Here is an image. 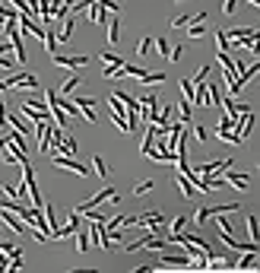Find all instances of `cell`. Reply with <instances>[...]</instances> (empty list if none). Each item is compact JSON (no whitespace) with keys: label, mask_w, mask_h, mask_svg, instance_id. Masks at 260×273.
<instances>
[{"label":"cell","mask_w":260,"mask_h":273,"mask_svg":"<svg viewBox=\"0 0 260 273\" xmlns=\"http://www.w3.org/2000/svg\"><path fill=\"white\" fill-rule=\"evenodd\" d=\"M7 89H16V92H38V80H35V73H29V70H16V73H10L7 80Z\"/></svg>","instance_id":"6da1fadb"},{"label":"cell","mask_w":260,"mask_h":273,"mask_svg":"<svg viewBox=\"0 0 260 273\" xmlns=\"http://www.w3.org/2000/svg\"><path fill=\"white\" fill-rule=\"evenodd\" d=\"M51 162L57 165V169H67V172H73V175H79V178H89L86 165L76 162V159H70V156H64V152H51Z\"/></svg>","instance_id":"7a4b0ae2"},{"label":"cell","mask_w":260,"mask_h":273,"mask_svg":"<svg viewBox=\"0 0 260 273\" xmlns=\"http://www.w3.org/2000/svg\"><path fill=\"white\" fill-rule=\"evenodd\" d=\"M70 102L79 108V118H82V121L96 124V99H89V96H70Z\"/></svg>","instance_id":"3957f363"},{"label":"cell","mask_w":260,"mask_h":273,"mask_svg":"<svg viewBox=\"0 0 260 273\" xmlns=\"http://www.w3.org/2000/svg\"><path fill=\"white\" fill-rule=\"evenodd\" d=\"M79 213L76 210H70V216H67V222L64 225H57V229L51 232V242H57V239H67V235H76V229H79Z\"/></svg>","instance_id":"277c9868"},{"label":"cell","mask_w":260,"mask_h":273,"mask_svg":"<svg viewBox=\"0 0 260 273\" xmlns=\"http://www.w3.org/2000/svg\"><path fill=\"white\" fill-rule=\"evenodd\" d=\"M51 61H54V67H61V70H76V67H82V64H89V57L86 54H51Z\"/></svg>","instance_id":"5b68a950"},{"label":"cell","mask_w":260,"mask_h":273,"mask_svg":"<svg viewBox=\"0 0 260 273\" xmlns=\"http://www.w3.org/2000/svg\"><path fill=\"white\" fill-rule=\"evenodd\" d=\"M159 264L162 267H194V257L191 254H168V251H159Z\"/></svg>","instance_id":"8992f818"},{"label":"cell","mask_w":260,"mask_h":273,"mask_svg":"<svg viewBox=\"0 0 260 273\" xmlns=\"http://www.w3.org/2000/svg\"><path fill=\"white\" fill-rule=\"evenodd\" d=\"M0 219H4V225H7V229H13L16 235H26V232H29V225L22 222L16 213H10V210H0Z\"/></svg>","instance_id":"52a82bcc"},{"label":"cell","mask_w":260,"mask_h":273,"mask_svg":"<svg viewBox=\"0 0 260 273\" xmlns=\"http://www.w3.org/2000/svg\"><path fill=\"white\" fill-rule=\"evenodd\" d=\"M222 178L232 184V187H238V191H244L247 184H251V175H244V172H232V169H226L222 172Z\"/></svg>","instance_id":"ba28073f"},{"label":"cell","mask_w":260,"mask_h":273,"mask_svg":"<svg viewBox=\"0 0 260 273\" xmlns=\"http://www.w3.org/2000/svg\"><path fill=\"white\" fill-rule=\"evenodd\" d=\"M257 267V251H241V257L232 264V270H238V273H244V270H254Z\"/></svg>","instance_id":"9c48e42d"},{"label":"cell","mask_w":260,"mask_h":273,"mask_svg":"<svg viewBox=\"0 0 260 273\" xmlns=\"http://www.w3.org/2000/svg\"><path fill=\"white\" fill-rule=\"evenodd\" d=\"M159 130H162V127H156V124L149 121V127H146V137H143V143H140V156H146V152L152 149V143H156V137H159Z\"/></svg>","instance_id":"30bf717a"},{"label":"cell","mask_w":260,"mask_h":273,"mask_svg":"<svg viewBox=\"0 0 260 273\" xmlns=\"http://www.w3.org/2000/svg\"><path fill=\"white\" fill-rule=\"evenodd\" d=\"M121 13H111L108 16V45H117L121 42V19H117Z\"/></svg>","instance_id":"8fae6325"},{"label":"cell","mask_w":260,"mask_h":273,"mask_svg":"<svg viewBox=\"0 0 260 273\" xmlns=\"http://www.w3.org/2000/svg\"><path fill=\"white\" fill-rule=\"evenodd\" d=\"M89 10H92V16H89V22H92V26H105V22H108V16H111L108 10H105V7L99 4V0H96V4H92Z\"/></svg>","instance_id":"7c38bea8"},{"label":"cell","mask_w":260,"mask_h":273,"mask_svg":"<svg viewBox=\"0 0 260 273\" xmlns=\"http://www.w3.org/2000/svg\"><path fill=\"white\" fill-rule=\"evenodd\" d=\"M7 124L13 127V130H19V134H32V130H35V127L26 121V118H19L16 111H13V114H7Z\"/></svg>","instance_id":"4fadbf2b"},{"label":"cell","mask_w":260,"mask_h":273,"mask_svg":"<svg viewBox=\"0 0 260 273\" xmlns=\"http://www.w3.org/2000/svg\"><path fill=\"white\" fill-rule=\"evenodd\" d=\"M165 80H168V73H165V70H146L140 83H143V86H159V83H165Z\"/></svg>","instance_id":"5bb4252c"},{"label":"cell","mask_w":260,"mask_h":273,"mask_svg":"<svg viewBox=\"0 0 260 273\" xmlns=\"http://www.w3.org/2000/svg\"><path fill=\"white\" fill-rule=\"evenodd\" d=\"M70 35H73V13L64 16V26H61V32H57V45H67Z\"/></svg>","instance_id":"9a60e30c"},{"label":"cell","mask_w":260,"mask_h":273,"mask_svg":"<svg viewBox=\"0 0 260 273\" xmlns=\"http://www.w3.org/2000/svg\"><path fill=\"white\" fill-rule=\"evenodd\" d=\"M219 99H222V92H219V86L216 83H203V105H219Z\"/></svg>","instance_id":"2e32d148"},{"label":"cell","mask_w":260,"mask_h":273,"mask_svg":"<svg viewBox=\"0 0 260 273\" xmlns=\"http://www.w3.org/2000/svg\"><path fill=\"white\" fill-rule=\"evenodd\" d=\"M178 187H181V194H184L187 200H194V197H200V191H197V187H194L191 181H187V175H184V172H178Z\"/></svg>","instance_id":"e0dca14e"},{"label":"cell","mask_w":260,"mask_h":273,"mask_svg":"<svg viewBox=\"0 0 260 273\" xmlns=\"http://www.w3.org/2000/svg\"><path fill=\"white\" fill-rule=\"evenodd\" d=\"M251 35H257V29H232V32H226V38L232 45H241L244 38H251Z\"/></svg>","instance_id":"ac0fdd59"},{"label":"cell","mask_w":260,"mask_h":273,"mask_svg":"<svg viewBox=\"0 0 260 273\" xmlns=\"http://www.w3.org/2000/svg\"><path fill=\"white\" fill-rule=\"evenodd\" d=\"M79 86H82V80H79V76L73 73V76H67V83H64L61 89H57V96H73V92H76Z\"/></svg>","instance_id":"d6986e66"},{"label":"cell","mask_w":260,"mask_h":273,"mask_svg":"<svg viewBox=\"0 0 260 273\" xmlns=\"http://www.w3.org/2000/svg\"><path fill=\"white\" fill-rule=\"evenodd\" d=\"M92 172H96L99 178H108V162H105V156H92Z\"/></svg>","instance_id":"ffe728a7"},{"label":"cell","mask_w":260,"mask_h":273,"mask_svg":"<svg viewBox=\"0 0 260 273\" xmlns=\"http://www.w3.org/2000/svg\"><path fill=\"white\" fill-rule=\"evenodd\" d=\"M89 245H92V239H89V229L82 232V229H76V251L79 254H86L89 251Z\"/></svg>","instance_id":"44dd1931"},{"label":"cell","mask_w":260,"mask_h":273,"mask_svg":"<svg viewBox=\"0 0 260 273\" xmlns=\"http://www.w3.org/2000/svg\"><path fill=\"white\" fill-rule=\"evenodd\" d=\"M241 210V204L238 200H232V204H219V207H212V216H216V213H222V216H232V213H238Z\"/></svg>","instance_id":"7402d4cb"},{"label":"cell","mask_w":260,"mask_h":273,"mask_svg":"<svg viewBox=\"0 0 260 273\" xmlns=\"http://www.w3.org/2000/svg\"><path fill=\"white\" fill-rule=\"evenodd\" d=\"M45 51L57 54V32H54V29H45Z\"/></svg>","instance_id":"603a6c76"},{"label":"cell","mask_w":260,"mask_h":273,"mask_svg":"<svg viewBox=\"0 0 260 273\" xmlns=\"http://www.w3.org/2000/svg\"><path fill=\"white\" fill-rule=\"evenodd\" d=\"M187 35H191V42L203 38V35H206V22H187Z\"/></svg>","instance_id":"cb8c5ba5"},{"label":"cell","mask_w":260,"mask_h":273,"mask_svg":"<svg viewBox=\"0 0 260 273\" xmlns=\"http://www.w3.org/2000/svg\"><path fill=\"white\" fill-rule=\"evenodd\" d=\"M178 114H181V124H191L194 108H191V102H187V99H181V105H178Z\"/></svg>","instance_id":"d4e9b609"},{"label":"cell","mask_w":260,"mask_h":273,"mask_svg":"<svg viewBox=\"0 0 260 273\" xmlns=\"http://www.w3.org/2000/svg\"><path fill=\"white\" fill-rule=\"evenodd\" d=\"M209 216H212V207H200V210L194 213V219H191V222H194V225H203Z\"/></svg>","instance_id":"484cf974"},{"label":"cell","mask_w":260,"mask_h":273,"mask_svg":"<svg viewBox=\"0 0 260 273\" xmlns=\"http://www.w3.org/2000/svg\"><path fill=\"white\" fill-rule=\"evenodd\" d=\"M13 48H16V61H19V67H26V61H29V57H26V45H22V35L13 42Z\"/></svg>","instance_id":"4316f807"},{"label":"cell","mask_w":260,"mask_h":273,"mask_svg":"<svg viewBox=\"0 0 260 273\" xmlns=\"http://www.w3.org/2000/svg\"><path fill=\"white\" fill-rule=\"evenodd\" d=\"M187 222H191V216H175V219H168V232H181Z\"/></svg>","instance_id":"83f0119b"},{"label":"cell","mask_w":260,"mask_h":273,"mask_svg":"<svg viewBox=\"0 0 260 273\" xmlns=\"http://www.w3.org/2000/svg\"><path fill=\"white\" fill-rule=\"evenodd\" d=\"M99 61L102 64H127L121 54H114V51H105V54H99Z\"/></svg>","instance_id":"f1b7e54d"},{"label":"cell","mask_w":260,"mask_h":273,"mask_svg":"<svg viewBox=\"0 0 260 273\" xmlns=\"http://www.w3.org/2000/svg\"><path fill=\"white\" fill-rule=\"evenodd\" d=\"M194 140H197V143H200V146H203V143H206V140H209V130H206L203 124H194Z\"/></svg>","instance_id":"f546056e"},{"label":"cell","mask_w":260,"mask_h":273,"mask_svg":"<svg viewBox=\"0 0 260 273\" xmlns=\"http://www.w3.org/2000/svg\"><path fill=\"white\" fill-rule=\"evenodd\" d=\"M152 42H156V48H159L162 57H168V48H171V45H168V35H159V38H152Z\"/></svg>","instance_id":"4dcf8cb0"},{"label":"cell","mask_w":260,"mask_h":273,"mask_svg":"<svg viewBox=\"0 0 260 273\" xmlns=\"http://www.w3.org/2000/svg\"><path fill=\"white\" fill-rule=\"evenodd\" d=\"M181 57H184V45H171V48H168V61H171V64H178Z\"/></svg>","instance_id":"1f68e13d"},{"label":"cell","mask_w":260,"mask_h":273,"mask_svg":"<svg viewBox=\"0 0 260 273\" xmlns=\"http://www.w3.org/2000/svg\"><path fill=\"white\" fill-rule=\"evenodd\" d=\"M152 187H156V181H140V184L134 187V194H137V197H146Z\"/></svg>","instance_id":"d6a6232c"},{"label":"cell","mask_w":260,"mask_h":273,"mask_svg":"<svg viewBox=\"0 0 260 273\" xmlns=\"http://www.w3.org/2000/svg\"><path fill=\"white\" fill-rule=\"evenodd\" d=\"M149 48H152V38H146V35H143V38L137 42V54H140V57H146V54H149Z\"/></svg>","instance_id":"836d02e7"},{"label":"cell","mask_w":260,"mask_h":273,"mask_svg":"<svg viewBox=\"0 0 260 273\" xmlns=\"http://www.w3.org/2000/svg\"><path fill=\"white\" fill-rule=\"evenodd\" d=\"M247 235H251V242H257V213L247 216Z\"/></svg>","instance_id":"e575fe53"},{"label":"cell","mask_w":260,"mask_h":273,"mask_svg":"<svg viewBox=\"0 0 260 273\" xmlns=\"http://www.w3.org/2000/svg\"><path fill=\"white\" fill-rule=\"evenodd\" d=\"M181 96H184L187 102L194 99V83H191V80H181Z\"/></svg>","instance_id":"d590c367"},{"label":"cell","mask_w":260,"mask_h":273,"mask_svg":"<svg viewBox=\"0 0 260 273\" xmlns=\"http://www.w3.org/2000/svg\"><path fill=\"white\" fill-rule=\"evenodd\" d=\"M229 45H232V42L226 38V32L219 29V32H216V48H219V51H229Z\"/></svg>","instance_id":"8d00e7d4"},{"label":"cell","mask_w":260,"mask_h":273,"mask_svg":"<svg viewBox=\"0 0 260 273\" xmlns=\"http://www.w3.org/2000/svg\"><path fill=\"white\" fill-rule=\"evenodd\" d=\"M187 22H191V13H181V16H175V19H171V29H184Z\"/></svg>","instance_id":"74e56055"},{"label":"cell","mask_w":260,"mask_h":273,"mask_svg":"<svg viewBox=\"0 0 260 273\" xmlns=\"http://www.w3.org/2000/svg\"><path fill=\"white\" fill-rule=\"evenodd\" d=\"M235 10H238V0H226V4H222V13H226V16H232Z\"/></svg>","instance_id":"f35d334b"},{"label":"cell","mask_w":260,"mask_h":273,"mask_svg":"<svg viewBox=\"0 0 260 273\" xmlns=\"http://www.w3.org/2000/svg\"><path fill=\"white\" fill-rule=\"evenodd\" d=\"M99 4H102L105 10H108V13H121V10H117V4H114V0H99Z\"/></svg>","instance_id":"ab89813d"},{"label":"cell","mask_w":260,"mask_h":273,"mask_svg":"<svg viewBox=\"0 0 260 273\" xmlns=\"http://www.w3.org/2000/svg\"><path fill=\"white\" fill-rule=\"evenodd\" d=\"M7 162V146H4V140H0V165Z\"/></svg>","instance_id":"60d3db41"},{"label":"cell","mask_w":260,"mask_h":273,"mask_svg":"<svg viewBox=\"0 0 260 273\" xmlns=\"http://www.w3.org/2000/svg\"><path fill=\"white\" fill-rule=\"evenodd\" d=\"M247 4H251V7H260V0H247Z\"/></svg>","instance_id":"b9f144b4"},{"label":"cell","mask_w":260,"mask_h":273,"mask_svg":"<svg viewBox=\"0 0 260 273\" xmlns=\"http://www.w3.org/2000/svg\"><path fill=\"white\" fill-rule=\"evenodd\" d=\"M0 235H4V222H0Z\"/></svg>","instance_id":"7bdbcfd3"},{"label":"cell","mask_w":260,"mask_h":273,"mask_svg":"<svg viewBox=\"0 0 260 273\" xmlns=\"http://www.w3.org/2000/svg\"><path fill=\"white\" fill-rule=\"evenodd\" d=\"M178 4H184V0H178Z\"/></svg>","instance_id":"ee69618b"}]
</instances>
